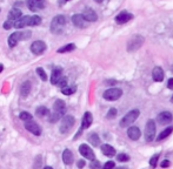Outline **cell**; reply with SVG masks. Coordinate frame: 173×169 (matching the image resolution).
<instances>
[{"mask_svg": "<svg viewBox=\"0 0 173 169\" xmlns=\"http://www.w3.org/2000/svg\"><path fill=\"white\" fill-rule=\"evenodd\" d=\"M20 119L23 120V121H25V122H27V121H31L32 119H33V116L29 114V113L27 112H21L20 113Z\"/></svg>", "mask_w": 173, "mask_h": 169, "instance_id": "d6a6232c", "label": "cell"}, {"mask_svg": "<svg viewBox=\"0 0 173 169\" xmlns=\"http://www.w3.org/2000/svg\"><path fill=\"white\" fill-rule=\"evenodd\" d=\"M132 18H133V14L128 13V12H126V11H122V12H120V13L116 16V22L119 24V25H122V24L128 22Z\"/></svg>", "mask_w": 173, "mask_h": 169, "instance_id": "7c38bea8", "label": "cell"}, {"mask_svg": "<svg viewBox=\"0 0 173 169\" xmlns=\"http://www.w3.org/2000/svg\"><path fill=\"white\" fill-rule=\"evenodd\" d=\"M79 153L85 159H87V160H91V161H93V160H95V155H94L93 150L87 146V144H80L79 147Z\"/></svg>", "mask_w": 173, "mask_h": 169, "instance_id": "30bf717a", "label": "cell"}, {"mask_svg": "<svg viewBox=\"0 0 173 169\" xmlns=\"http://www.w3.org/2000/svg\"><path fill=\"white\" fill-rule=\"evenodd\" d=\"M29 18L31 16H28V15H25V16H21V18H19L15 22H14V26L15 28H24L28 26V21H29Z\"/></svg>", "mask_w": 173, "mask_h": 169, "instance_id": "44dd1931", "label": "cell"}, {"mask_svg": "<svg viewBox=\"0 0 173 169\" xmlns=\"http://www.w3.org/2000/svg\"><path fill=\"white\" fill-rule=\"evenodd\" d=\"M63 78V70L61 68H54L53 72H52V75H51V84H58V82L61 80Z\"/></svg>", "mask_w": 173, "mask_h": 169, "instance_id": "ac0fdd59", "label": "cell"}, {"mask_svg": "<svg viewBox=\"0 0 173 169\" xmlns=\"http://www.w3.org/2000/svg\"><path fill=\"white\" fill-rule=\"evenodd\" d=\"M31 82L29 81H26V82H24V84H21V88H20V94H21V96L23 98H26L27 95L31 93Z\"/></svg>", "mask_w": 173, "mask_h": 169, "instance_id": "cb8c5ba5", "label": "cell"}, {"mask_svg": "<svg viewBox=\"0 0 173 169\" xmlns=\"http://www.w3.org/2000/svg\"><path fill=\"white\" fill-rule=\"evenodd\" d=\"M65 112H66V105H65V102H64L63 100L58 99V100L54 102L53 113H51V114H50L48 121H50L51 123H54V122L59 121V120L64 116Z\"/></svg>", "mask_w": 173, "mask_h": 169, "instance_id": "6da1fadb", "label": "cell"}, {"mask_svg": "<svg viewBox=\"0 0 173 169\" xmlns=\"http://www.w3.org/2000/svg\"><path fill=\"white\" fill-rule=\"evenodd\" d=\"M94 1H95V2H99V4H100V2H103L104 0H94Z\"/></svg>", "mask_w": 173, "mask_h": 169, "instance_id": "bcb514c9", "label": "cell"}, {"mask_svg": "<svg viewBox=\"0 0 173 169\" xmlns=\"http://www.w3.org/2000/svg\"><path fill=\"white\" fill-rule=\"evenodd\" d=\"M143 43H144V37H143V35H139V34L133 35V37L130 39L128 43H127V51H128V52L137 51V49H139V48L143 46Z\"/></svg>", "mask_w": 173, "mask_h": 169, "instance_id": "8992f818", "label": "cell"}, {"mask_svg": "<svg viewBox=\"0 0 173 169\" xmlns=\"http://www.w3.org/2000/svg\"><path fill=\"white\" fill-rule=\"evenodd\" d=\"M19 18H21V10H19V8H12L11 11H10V13H8V19L10 20H18Z\"/></svg>", "mask_w": 173, "mask_h": 169, "instance_id": "d4e9b609", "label": "cell"}, {"mask_svg": "<svg viewBox=\"0 0 173 169\" xmlns=\"http://www.w3.org/2000/svg\"><path fill=\"white\" fill-rule=\"evenodd\" d=\"M117 160L120 161V162H127V161H130V156L127 154H124V153H121V154H118L117 156Z\"/></svg>", "mask_w": 173, "mask_h": 169, "instance_id": "e575fe53", "label": "cell"}, {"mask_svg": "<svg viewBox=\"0 0 173 169\" xmlns=\"http://www.w3.org/2000/svg\"><path fill=\"white\" fill-rule=\"evenodd\" d=\"M114 167H116V163L113 161H108L104 165L103 169H114Z\"/></svg>", "mask_w": 173, "mask_h": 169, "instance_id": "74e56055", "label": "cell"}, {"mask_svg": "<svg viewBox=\"0 0 173 169\" xmlns=\"http://www.w3.org/2000/svg\"><path fill=\"white\" fill-rule=\"evenodd\" d=\"M127 135H128V138H130L131 140L137 141V140H139L141 133H140V129H139L138 127L132 126L127 129Z\"/></svg>", "mask_w": 173, "mask_h": 169, "instance_id": "e0dca14e", "label": "cell"}, {"mask_svg": "<svg viewBox=\"0 0 173 169\" xmlns=\"http://www.w3.org/2000/svg\"><path fill=\"white\" fill-rule=\"evenodd\" d=\"M76 90H77V87H65V88L61 89L63 94H65V95H71V94H73Z\"/></svg>", "mask_w": 173, "mask_h": 169, "instance_id": "1f68e13d", "label": "cell"}, {"mask_svg": "<svg viewBox=\"0 0 173 169\" xmlns=\"http://www.w3.org/2000/svg\"><path fill=\"white\" fill-rule=\"evenodd\" d=\"M44 169H53V168H52V167H50V166H47V167H45Z\"/></svg>", "mask_w": 173, "mask_h": 169, "instance_id": "7dc6e473", "label": "cell"}, {"mask_svg": "<svg viewBox=\"0 0 173 169\" xmlns=\"http://www.w3.org/2000/svg\"><path fill=\"white\" fill-rule=\"evenodd\" d=\"M139 114H140V112H139L138 109L130 111V112L127 113V114L121 119V121H120V127L124 128V127H127V126H130V125H132L134 121L138 119Z\"/></svg>", "mask_w": 173, "mask_h": 169, "instance_id": "5b68a950", "label": "cell"}, {"mask_svg": "<svg viewBox=\"0 0 173 169\" xmlns=\"http://www.w3.org/2000/svg\"><path fill=\"white\" fill-rule=\"evenodd\" d=\"M101 152H103V154L108 156V157H112L116 155V149L111 144H107V143L101 146Z\"/></svg>", "mask_w": 173, "mask_h": 169, "instance_id": "7402d4cb", "label": "cell"}, {"mask_svg": "<svg viewBox=\"0 0 173 169\" xmlns=\"http://www.w3.org/2000/svg\"><path fill=\"white\" fill-rule=\"evenodd\" d=\"M13 25H14L13 20H10V19H8L7 21H5V22H4V28H5V29H11Z\"/></svg>", "mask_w": 173, "mask_h": 169, "instance_id": "ab89813d", "label": "cell"}, {"mask_svg": "<svg viewBox=\"0 0 173 169\" xmlns=\"http://www.w3.org/2000/svg\"><path fill=\"white\" fill-rule=\"evenodd\" d=\"M122 95V90L120 89V88H110V89H107L105 90V93L103 94V96L105 100H108V101H116V100H118Z\"/></svg>", "mask_w": 173, "mask_h": 169, "instance_id": "ba28073f", "label": "cell"}, {"mask_svg": "<svg viewBox=\"0 0 173 169\" xmlns=\"http://www.w3.org/2000/svg\"><path fill=\"white\" fill-rule=\"evenodd\" d=\"M2 70H4V66H2V65H1V64H0V73H1V72H2Z\"/></svg>", "mask_w": 173, "mask_h": 169, "instance_id": "f6af8a7d", "label": "cell"}, {"mask_svg": "<svg viewBox=\"0 0 173 169\" xmlns=\"http://www.w3.org/2000/svg\"><path fill=\"white\" fill-rule=\"evenodd\" d=\"M92 122H93V116H92V114L90 112H86L84 114V116H82V120H81V130L82 129H87L88 127L92 125Z\"/></svg>", "mask_w": 173, "mask_h": 169, "instance_id": "2e32d148", "label": "cell"}, {"mask_svg": "<svg viewBox=\"0 0 173 169\" xmlns=\"http://www.w3.org/2000/svg\"><path fill=\"white\" fill-rule=\"evenodd\" d=\"M90 168L91 169H100L101 168V165H100V162H99L98 160H93V161L91 162V165H90Z\"/></svg>", "mask_w": 173, "mask_h": 169, "instance_id": "8d00e7d4", "label": "cell"}, {"mask_svg": "<svg viewBox=\"0 0 173 169\" xmlns=\"http://www.w3.org/2000/svg\"><path fill=\"white\" fill-rule=\"evenodd\" d=\"M168 166H170V161L168 160H164L161 162V168H167Z\"/></svg>", "mask_w": 173, "mask_h": 169, "instance_id": "b9f144b4", "label": "cell"}, {"mask_svg": "<svg viewBox=\"0 0 173 169\" xmlns=\"http://www.w3.org/2000/svg\"><path fill=\"white\" fill-rule=\"evenodd\" d=\"M66 25V18L64 15H55L51 22V32L53 34H61L64 32V27Z\"/></svg>", "mask_w": 173, "mask_h": 169, "instance_id": "3957f363", "label": "cell"}, {"mask_svg": "<svg viewBox=\"0 0 173 169\" xmlns=\"http://www.w3.org/2000/svg\"><path fill=\"white\" fill-rule=\"evenodd\" d=\"M171 102H173V95H172V98H171Z\"/></svg>", "mask_w": 173, "mask_h": 169, "instance_id": "c3c4849f", "label": "cell"}, {"mask_svg": "<svg viewBox=\"0 0 173 169\" xmlns=\"http://www.w3.org/2000/svg\"><path fill=\"white\" fill-rule=\"evenodd\" d=\"M167 88H170V89H173V78H171V79L167 81Z\"/></svg>", "mask_w": 173, "mask_h": 169, "instance_id": "ee69618b", "label": "cell"}, {"mask_svg": "<svg viewBox=\"0 0 173 169\" xmlns=\"http://www.w3.org/2000/svg\"><path fill=\"white\" fill-rule=\"evenodd\" d=\"M37 73H38V75L40 76V79H41L42 81H46V80H47V75H46V72L42 70L41 67L37 68Z\"/></svg>", "mask_w": 173, "mask_h": 169, "instance_id": "836d02e7", "label": "cell"}, {"mask_svg": "<svg viewBox=\"0 0 173 169\" xmlns=\"http://www.w3.org/2000/svg\"><path fill=\"white\" fill-rule=\"evenodd\" d=\"M58 87H61V88H65V87H67V79L66 78H61V80L58 82V84H57Z\"/></svg>", "mask_w": 173, "mask_h": 169, "instance_id": "f35d334b", "label": "cell"}, {"mask_svg": "<svg viewBox=\"0 0 173 169\" xmlns=\"http://www.w3.org/2000/svg\"><path fill=\"white\" fill-rule=\"evenodd\" d=\"M173 116L172 114L170 112H161L157 116V121L161 123V125H167V123H170L171 121H172Z\"/></svg>", "mask_w": 173, "mask_h": 169, "instance_id": "9a60e30c", "label": "cell"}, {"mask_svg": "<svg viewBox=\"0 0 173 169\" xmlns=\"http://www.w3.org/2000/svg\"><path fill=\"white\" fill-rule=\"evenodd\" d=\"M77 166H78V168H84V167H85V161H84V160H79V161H78V163H77Z\"/></svg>", "mask_w": 173, "mask_h": 169, "instance_id": "7bdbcfd3", "label": "cell"}, {"mask_svg": "<svg viewBox=\"0 0 173 169\" xmlns=\"http://www.w3.org/2000/svg\"><path fill=\"white\" fill-rule=\"evenodd\" d=\"M36 113H37V115L40 116V117H44V116H48V115H50L48 108L45 107V106H40V107H38L37 111H36Z\"/></svg>", "mask_w": 173, "mask_h": 169, "instance_id": "4316f807", "label": "cell"}, {"mask_svg": "<svg viewBox=\"0 0 173 169\" xmlns=\"http://www.w3.org/2000/svg\"><path fill=\"white\" fill-rule=\"evenodd\" d=\"M26 5L31 11H38L45 7L44 0H26Z\"/></svg>", "mask_w": 173, "mask_h": 169, "instance_id": "4fadbf2b", "label": "cell"}, {"mask_svg": "<svg viewBox=\"0 0 173 169\" xmlns=\"http://www.w3.org/2000/svg\"><path fill=\"white\" fill-rule=\"evenodd\" d=\"M117 109L116 108H111L110 111H108V113H107V119H114L116 116H117Z\"/></svg>", "mask_w": 173, "mask_h": 169, "instance_id": "d590c367", "label": "cell"}, {"mask_svg": "<svg viewBox=\"0 0 173 169\" xmlns=\"http://www.w3.org/2000/svg\"><path fill=\"white\" fill-rule=\"evenodd\" d=\"M164 70L161 67L159 66H157V67H154L153 70H152V78H153V80L154 81H157V82H160V81H162L164 80Z\"/></svg>", "mask_w": 173, "mask_h": 169, "instance_id": "ffe728a7", "label": "cell"}, {"mask_svg": "<svg viewBox=\"0 0 173 169\" xmlns=\"http://www.w3.org/2000/svg\"><path fill=\"white\" fill-rule=\"evenodd\" d=\"M84 18L88 21V22H92V21H97L98 20V15L94 12L92 8H85V11L82 12Z\"/></svg>", "mask_w": 173, "mask_h": 169, "instance_id": "d6986e66", "label": "cell"}, {"mask_svg": "<svg viewBox=\"0 0 173 169\" xmlns=\"http://www.w3.org/2000/svg\"><path fill=\"white\" fill-rule=\"evenodd\" d=\"M66 1H68V0H66Z\"/></svg>", "mask_w": 173, "mask_h": 169, "instance_id": "f907efd6", "label": "cell"}, {"mask_svg": "<svg viewBox=\"0 0 173 169\" xmlns=\"http://www.w3.org/2000/svg\"><path fill=\"white\" fill-rule=\"evenodd\" d=\"M118 169H126V168H118Z\"/></svg>", "mask_w": 173, "mask_h": 169, "instance_id": "681fc988", "label": "cell"}, {"mask_svg": "<svg viewBox=\"0 0 173 169\" xmlns=\"http://www.w3.org/2000/svg\"><path fill=\"white\" fill-rule=\"evenodd\" d=\"M72 22H73V25L76 27L78 28H85L87 26V24H88V21L84 18L82 14H74L72 16Z\"/></svg>", "mask_w": 173, "mask_h": 169, "instance_id": "8fae6325", "label": "cell"}, {"mask_svg": "<svg viewBox=\"0 0 173 169\" xmlns=\"http://www.w3.org/2000/svg\"><path fill=\"white\" fill-rule=\"evenodd\" d=\"M36 161H37V163L34 162V169H39L40 165H41V156H40V155L37 156V160H36Z\"/></svg>", "mask_w": 173, "mask_h": 169, "instance_id": "60d3db41", "label": "cell"}, {"mask_svg": "<svg viewBox=\"0 0 173 169\" xmlns=\"http://www.w3.org/2000/svg\"><path fill=\"white\" fill-rule=\"evenodd\" d=\"M88 141H90V143L94 146V147H97V146H99L100 144V139H99V136L93 133V134H91L90 136H88Z\"/></svg>", "mask_w": 173, "mask_h": 169, "instance_id": "f1b7e54d", "label": "cell"}, {"mask_svg": "<svg viewBox=\"0 0 173 169\" xmlns=\"http://www.w3.org/2000/svg\"><path fill=\"white\" fill-rule=\"evenodd\" d=\"M144 136H145V140H146L147 142L153 141L154 138H156V123H154V121L151 120V119L146 122Z\"/></svg>", "mask_w": 173, "mask_h": 169, "instance_id": "52a82bcc", "label": "cell"}, {"mask_svg": "<svg viewBox=\"0 0 173 169\" xmlns=\"http://www.w3.org/2000/svg\"><path fill=\"white\" fill-rule=\"evenodd\" d=\"M41 22V18L39 15H33L29 18V21H28V26H37Z\"/></svg>", "mask_w": 173, "mask_h": 169, "instance_id": "f546056e", "label": "cell"}, {"mask_svg": "<svg viewBox=\"0 0 173 169\" xmlns=\"http://www.w3.org/2000/svg\"><path fill=\"white\" fill-rule=\"evenodd\" d=\"M158 160H159V154H154L153 156H152V157H151V160H150V166H151V167H152L153 169L157 167Z\"/></svg>", "mask_w": 173, "mask_h": 169, "instance_id": "4dcf8cb0", "label": "cell"}, {"mask_svg": "<svg viewBox=\"0 0 173 169\" xmlns=\"http://www.w3.org/2000/svg\"><path fill=\"white\" fill-rule=\"evenodd\" d=\"M172 132H173L172 127H167L166 129H164V130L159 134V136H158V141H162L164 139H166L167 136H170V135L172 134Z\"/></svg>", "mask_w": 173, "mask_h": 169, "instance_id": "484cf974", "label": "cell"}, {"mask_svg": "<svg viewBox=\"0 0 173 169\" xmlns=\"http://www.w3.org/2000/svg\"><path fill=\"white\" fill-rule=\"evenodd\" d=\"M25 128H26L28 132H31L32 134H34V135H37V136H39L40 134H41V128H40V126L38 123L33 122L32 120L25 122Z\"/></svg>", "mask_w": 173, "mask_h": 169, "instance_id": "5bb4252c", "label": "cell"}, {"mask_svg": "<svg viewBox=\"0 0 173 169\" xmlns=\"http://www.w3.org/2000/svg\"><path fill=\"white\" fill-rule=\"evenodd\" d=\"M76 48V45L74 43H68V45H65L63 47H60L58 49V53H67V52H71Z\"/></svg>", "mask_w": 173, "mask_h": 169, "instance_id": "83f0119b", "label": "cell"}, {"mask_svg": "<svg viewBox=\"0 0 173 169\" xmlns=\"http://www.w3.org/2000/svg\"><path fill=\"white\" fill-rule=\"evenodd\" d=\"M63 161L65 165H71L73 163V153L70 149H65L63 153Z\"/></svg>", "mask_w": 173, "mask_h": 169, "instance_id": "603a6c76", "label": "cell"}, {"mask_svg": "<svg viewBox=\"0 0 173 169\" xmlns=\"http://www.w3.org/2000/svg\"><path fill=\"white\" fill-rule=\"evenodd\" d=\"M31 35H32L31 31H17V32H14V33H12L10 35V38H8V46L11 48H13V47H15L18 45L19 41L29 39Z\"/></svg>", "mask_w": 173, "mask_h": 169, "instance_id": "7a4b0ae2", "label": "cell"}, {"mask_svg": "<svg viewBox=\"0 0 173 169\" xmlns=\"http://www.w3.org/2000/svg\"><path fill=\"white\" fill-rule=\"evenodd\" d=\"M46 49V43L41 40H37L31 45V52L34 54V55H40L45 52Z\"/></svg>", "mask_w": 173, "mask_h": 169, "instance_id": "9c48e42d", "label": "cell"}, {"mask_svg": "<svg viewBox=\"0 0 173 169\" xmlns=\"http://www.w3.org/2000/svg\"><path fill=\"white\" fill-rule=\"evenodd\" d=\"M74 122H76V119L72 116V115H66L63 117L61 120V123H60V127H59V130L61 134H66L68 133L72 127L74 126Z\"/></svg>", "mask_w": 173, "mask_h": 169, "instance_id": "277c9868", "label": "cell"}]
</instances>
